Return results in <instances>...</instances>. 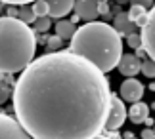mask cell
I'll return each instance as SVG.
<instances>
[{
    "label": "cell",
    "mask_w": 155,
    "mask_h": 139,
    "mask_svg": "<svg viewBox=\"0 0 155 139\" xmlns=\"http://www.w3.org/2000/svg\"><path fill=\"white\" fill-rule=\"evenodd\" d=\"M54 27H56V34L59 38H63V40H71L73 34L77 33V27H75V23L71 19H58L54 23Z\"/></svg>",
    "instance_id": "obj_13"
},
{
    "label": "cell",
    "mask_w": 155,
    "mask_h": 139,
    "mask_svg": "<svg viewBox=\"0 0 155 139\" xmlns=\"http://www.w3.org/2000/svg\"><path fill=\"white\" fill-rule=\"evenodd\" d=\"M142 46L147 52L150 59L155 61V4L153 8L147 11V19L146 25L142 27Z\"/></svg>",
    "instance_id": "obj_6"
},
{
    "label": "cell",
    "mask_w": 155,
    "mask_h": 139,
    "mask_svg": "<svg viewBox=\"0 0 155 139\" xmlns=\"http://www.w3.org/2000/svg\"><path fill=\"white\" fill-rule=\"evenodd\" d=\"M33 10H35V14H37V17L50 15V6H48L46 0H35V2H33Z\"/></svg>",
    "instance_id": "obj_17"
},
{
    "label": "cell",
    "mask_w": 155,
    "mask_h": 139,
    "mask_svg": "<svg viewBox=\"0 0 155 139\" xmlns=\"http://www.w3.org/2000/svg\"><path fill=\"white\" fill-rule=\"evenodd\" d=\"M134 139H136V137H134Z\"/></svg>",
    "instance_id": "obj_33"
},
{
    "label": "cell",
    "mask_w": 155,
    "mask_h": 139,
    "mask_svg": "<svg viewBox=\"0 0 155 139\" xmlns=\"http://www.w3.org/2000/svg\"><path fill=\"white\" fill-rule=\"evenodd\" d=\"M0 139H33L17 122V118L0 112Z\"/></svg>",
    "instance_id": "obj_4"
},
{
    "label": "cell",
    "mask_w": 155,
    "mask_h": 139,
    "mask_svg": "<svg viewBox=\"0 0 155 139\" xmlns=\"http://www.w3.org/2000/svg\"><path fill=\"white\" fill-rule=\"evenodd\" d=\"M128 118V111L124 107V101L119 97V95L113 93L111 97V109H109V116H107L105 122V130L107 131H115L124 124V120Z\"/></svg>",
    "instance_id": "obj_5"
},
{
    "label": "cell",
    "mask_w": 155,
    "mask_h": 139,
    "mask_svg": "<svg viewBox=\"0 0 155 139\" xmlns=\"http://www.w3.org/2000/svg\"><path fill=\"white\" fill-rule=\"evenodd\" d=\"M144 124H147V126H151V124H153V118H150V116H147V118H146V122H144Z\"/></svg>",
    "instance_id": "obj_29"
},
{
    "label": "cell",
    "mask_w": 155,
    "mask_h": 139,
    "mask_svg": "<svg viewBox=\"0 0 155 139\" xmlns=\"http://www.w3.org/2000/svg\"><path fill=\"white\" fill-rule=\"evenodd\" d=\"M142 74L147 78H155V61L153 59H144L142 61Z\"/></svg>",
    "instance_id": "obj_20"
},
{
    "label": "cell",
    "mask_w": 155,
    "mask_h": 139,
    "mask_svg": "<svg viewBox=\"0 0 155 139\" xmlns=\"http://www.w3.org/2000/svg\"><path fill=\"white\" fill-rule=\"evenodd\" d=\"M2 10H4V2L0 0V14H2Z\"/></svg>",
    "instance_id": "obj_30"
},
{
    "label": "cell",
    "mask_w": 155,
    "mask_h": 139,
    "mask_svg": "<svg viewBox=\"0 0 155 139\" xmlns=\"http://www.w3.org/2000/svg\"><path fill=\"white\" fill-rule=\"evenodd\" d=\"M50 6V17L63 19L69 11L75 10V0H46Z\"/></svg>",
    "instance_id": "obj_11"
},
{
    "label": "cell",
    "mask_w": 155,
    "mask_h": 139,
    "mask_svg": "<svg viewBox=\"0 0 155 139\" xmlns=\"http://www.w3.org/2000/svg\"><path fill=\"white\" fill-rule=\"evenodd\" d=\"M140 137H142V139H155V130H151V128H146V130L140 134Z\"/></svg>",
    "instance_id": "obj_25"
},
{
    "label": "cell",
    "mask_w": 155,
    "mask_h": 139,
    "mask_svg": "<svg viewBox=\"0 0 155 139\" xmlns=\"http://www.w3.org/2000/svg\"><path fill=\"white\" fill-rule=\"evenodd\" d=\"M119 72L127 78H134L138 72H142V59L136 53H124L121 57V61L117 65Z\"/></svg>",
    "instance_id": "obj_8"
},
{
    "label": "cell",
    "mask_w": 155,
    "mask_h": 139,
    "mask_svg": "<svg viewBox=\"0 0 155 139\" xmlns=\"http://www.w3.org/2000/svg\"><path fill=\"white\" fill-rule=\"evenodd\" d=\"M136 55H138V57L142 59V61H144V59H146V55H147V52L144 50V46H142V48H138V50H136Z\"/></svg>",
    "instance_id": "obj_26"
},
{
    "label": "cell",
    "mask_w": 155,
    "mask_h": 139,
    "mask_svg": "<svg viewBox=\"0 0 155 139\" xmlns=\"http://www.w3.org/2000/svg\"><path fill=\"white\" fill-rule=\"evenodd\" d=\"M75 15L82 21H96L100 15L98 11V0H75Z\"/></svg>",
    "instance_id": "obj_9"
},
{
    "label": "cell",
    "mask_w": 155,
    "mask_h": 139,
    "mask_svg": "<svg viewBox=\"0 0 155 139\" xmlns=\"http://www.w3.org/2000/svg\"><path fill=\"white\" fill-rule=\"evenodd\" d=\"M147 116H150V107L146 103H142V101L132 103V107H130V111H128V120L132 124H144Z\"/></svg>",
    "instance_id": "obj_12"
},
{
    "label": "cell",
    "mask_w": 155,
    "mask_h": 139,
    "mask_svg": "<svg viewBox=\"0 0 155 139\" xmlns=\"http://www.w3.org/2000/svg\"><path fill=\"white\" fill-rule=\"evenodd\" d=\"M113 27H115V31L121 34V36H130L136 33V23L130 21L128 14H124V11H119L115 15V19H113Z\"/></svg>",
    "instance_id": "obj_10"
},
{
    "label": "cell",
    "mask_w": 155,
    "mask_h": 139,
    "mask_svg": "<svg viewBox=\"0 0 155 139\" xmlns=\"http://www.w3.org/2000/svg\"><path fill=\"white\" fill-rule=\"evenodd\" d=\"M98 11H100V15H105V17L111 15V10H109L107 0H98Z\"/></svg>",
    "instance_id": "obj_22"
},
{
    "label": "cell",
    "mask_w": 155,
    "mask_h": 139,
    "mask_svg": "<svg viewBox=\"0 0 155 139\" xmlns=\"http://www.w3.org/2000/svg\"><path fill=\"white\" fill-rule=\"evenodd\" d=\"M147 11H150V10L142 8V6H130V10L127 11V14L130 17V21H134L136 25H140V27H144L146 19H147Z\"/></svg>",
    "instance_id": "obj_14"
},
{
    "label": "cell",
    "mask_w": 155,
    "mask_h": 139,
    "mask_svg": "<svg viewBox=\"0 0 155 139\" xmlns=\"http://www.w3.org/2000/svg\"><path fill=\"white\" fill-rule=\"evenodd\" d=\"M69 42L71 52L88 59L104 72L113 71L123 57L121 34L105 21L96 19L81 25Z\"/></svg>",
    "instance_id": "obj_2"
},
{
    "label": "cell",
    "mask_w": 155,
    "mask_h": 139,
    "mask_svg": "<svg viewBox=\"0 0 155 139\" xmlns=\"http://www.w3.org/2000/svg\"><path fill=\"white\" fill-rule=\"evenodd\" d=\"M127 44L132 48V50H138V48H142V34L134 33V34L127 36Z\"/></svg>",
    "instance_id": "obj_21"
},
{
    "label": "cell",
    "mask_w": 155,
    "mask_h": 139,
    "mask_svg": "<svg viewBox=\"0 0 155 139\" xmlns=\"http://www.w3.org/2000/svg\"><path fill=\"white\" fill-rule=\"evenodd\" d=\"M113 92L105 72L71 50L46 52L14 84V112L33 139H92L105 130Z\"/></svg>",
    "instance_id": "obj_1"
},
{
    "label": "cell",
    "mask_w": 155,
    "mask_h": 139,
    "mask_svg": "<svg viewBox=\"0 0 155 139\" xmlns=\"http://www.w3.org/2000/svg\"><path fill=\"white\" fill-rule=\"evenodd\" d=\"M117 2H119V4H123V2H130V0H117Z\"/></svg>",
    "instance_id": "obj_31"
},
{
    "label": "cell",
    "mask_w": 155,
    "mask_h": 139,
    "mask_svg": "<svg viewBox=\"0 0 155 139\" xmlns=\"http://www.w3.org/2000/svg\"><path fill=\"white\" fill-rule=\"evenodd\" d=\"M151 90H153V92H155V80H153V84H151V86H150Z\"/></svg>",
    "instance_id": "obj_32"
},
{
    "label": "cell",
    "mask_w": 155,
    "mask_h": 139,
    "mask_svg": "<svg viewBox=\"0 0 155 139\" xmlns=\"http://www.w3.org/2000/svg\"><path fill=\"white\" fill-rule=\"evenodd\" d=\"M50 27H52L50 15H46V17H38V19L33 23V29H35V33H38V34H44V33H48V31H50Z\"/></svg>",
    "instance_id": "obj_16"
},
{
    "label": "cell",
    "mask_w": 155,
    "mask_h": 139,
    "mask_svg": "<svg viewBox=\"0 0 155 139\" xmlns=\"http://www.w3.org/2000/svg\"><path fill=\"white\" fill-rule=\"evenodd\" d=\"M123 137H124V139H134V134H132V131H124Z\"/></svg>",
    "instance_id": "obj_28"
},
{
    "label": "cell",
    "mask_w": 155,
    "mask_h": 139,
    "mask_svg": "<svg viewBox=\"0 0 155 139\" xmlns=\"http://www.w3.org/2000/svg\"><path fill=\"white\" fill-rule=\"evenodd\" d=\"M14 93L10 90V84H8V78H4V76H0V105H4L6 101L10 99V95Z\"/></svg>",
    "instance_id": "obj_18"
},
{
    "label": "cell",
    "mask_w": 155,
    "mask_h": 139,
    "mask_svg": "<svg viewBox=\"0 0 155 139\" xmlns=\"http://www.w3.org/2000/svg\"><path fill=\"white\" fill-rule=\"evenodd\" d=\"M92 139H115V137H113V135H105V134H100V135L92 137Z\"/></svg>",
    "instance_id": "obj_27"
},
{
    "label": "cell",
    "mask_w": 155,
    "mask_h": 139,
    "mask_svg": "<svg viewBox=\"0 0 155 139\" xmlns=\"http://www.w3.org/2000/svg\"><path fill=\"white\" fill-rule=\"evenodd\" d=\"M146 88L144 84L140 80H136V78H127L121 88H119V93H121V99L123 101H130V103H138L142 99V95H144Z\"/></svg>",
    "instance_id": "obj_7"
},
{
    "label": "cell",
    "mask_w": 155,
    "mask_h": 139,
    "mask_svg": "<svg viewBox=\"0 0 155 139\" xmlns=\"http://www.w3.org/2000/svg\"><path fill=\"white\" fill-rule=\"evenodd\" d=\"M44 46H46V52H59L61 46H63V38H59L58 34L48 36V40H46Z\"/></svg>",
    "instance_id": "obj_19"
},
{
    "label": "cell",
    "mask_w": 155,
    "mask_h": 139,
    "mask_svg": "<svg viewBox=\"0 0 155 139\" xmlns=\"http://www.w3.org/2000/svg\"><path fill=\"white\" fill-rule=\"evenodd\" d=\"M8 6H25V4H33L35 0H2Z\"/></svg>",
    "instance_id": "obj_24"
},
{
    "label": "cell",
    "mask_w": 155,
    "mask_h": 139,
    "mask_svg": "<svg viewBox=\"0 0 155 139\" xmlns=\"http://www.w3.org/2000/svg\"><path fill=\"white\" fill-rule=\"evenodd\" d=\"M17 19H21L23 23H27V25H31V23H35L38 17L35 14L33 6L25 4V6H19V8H17Z\"/></svg>",
    "instance_id": "obj_15"
},
{
    "label": "cell",
    "mask_w": 155,
    "mask_h": 139,
    "mask_svg": "<svg viewBox=\"0 0 155 139\" xmlns=\"http://www.w3.org/2000/svg\"><path fill=\"white\" fill-rule=\"evenodd\" d=\"M38 36L17 17H0V74L23 72L35 61Z\"/></svg>",
    "instance_id": "obj_3"
},
{
    "label": "cell",
    "mask_w": 155,
    "mask_h": 139,
    "mask_svg": "<svg viewBox=\"0 0 155 139\" xmlns=\"http://www.w3.org/2000/svg\"><path fill=\"white\" fill-rule=\"evenodd\" d=\"M153 130H155V128H153Z\"/></svg>",
    "instance_id": "obj_34"
},
{
    "label": "cell",
    "mask_w": 155,
    "mask_h": 139,
    "mask_svg": "<svg viewBox=\"0 0 155 139\" xmlns=\"http://www.w3.org/2000/svg\"><path fill=\"white\" fill-rule=\"evenodd\" d=\"M153 2L155 0H130V6H142V8H146V10H151Z\"/></svg>",
    "instance_id": "obj_23"
}]
</instances>
